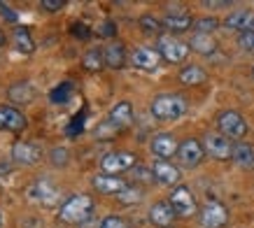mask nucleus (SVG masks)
Segmentation results:
<instances>
[{"label":"nucleus","instance_id":"21","mask_svg":"<svg viewBox=\"0 0 254 228\" xmlns=\"http://www.w3.org/2000/svg\"><path fill=\"white\" fill-rule=\"evenodd\" d=\"M103 58H105V68L122 70L126 65V47L122 42H112L103 49Z\"/></svg>","mask_w":254,"mask_h":228},{"label":"nucleus","instance_id":"39","mask_svg":"<svg viewBox=\"0 0 254 228\" xmlns=\"http://www.w3.org/2000/svg\"><path fill=\"white\" fill-rule=\"evenodd\" d=\"M77 228H100V224H98V221H96V219H93V217H91V219H89V221H84V224H79Z\"/></svg>","mask_w":254,"mask_h":228},{"label":"nucleus","instance_id":"16","mask_svg":"<svg viewBox=\"0 0 254 228\" xmlns=\"http://www.w3.org/2000/svg\"><path fill=\"white\" fill-rule=\"evenodd\" d=\"M28 126L26 116H23L16 107L12 105H2L0 107V130H12V133H19Z\"/></svg>","mask_w":254,"mask_h":228},{"label":"nucleus","instance_id":"3","mask_svg":"<svg viewBox=\"0 0 254 228\" xmlns=\"http://www.w3.org/2000/svg\"><path fill=\"white\" fill-rule=\"evenodd\" d=\"M217 128H219V133H222L224 137H229V140H240V137L247 135L250 126H247L245 116L240 112H236V110H224V112H219V116H217Z\"/></svg>","mask_w":254,"mask_h":228},{"label":"nucleus","instance_id":"25","mask_svg":"<svg viewBox=\"0 0 254 228\" xmlns=\"http://www.w3.org/2000/svg\"><path fill=\"white\" fill-rule=\"evenodd\" d=\"M180 82L185 86H198V84H205L208 82V72L198 65H185L180 70Z\"/></svg>","mask_w":254,"mask_h":228},{"label":"nucleus","instance_id":"33","mask_svg":"<svg viewBox=\"0 0 254 228\" xmlns=\"http://www.w3.org/2000/svg\"><path fill=\"white\" fill-rule=\"evenodd\" d=\"M100 228H133V226L126 219H122V217L110 214V217H105V219L100 221Z\"/></svg>","mask_w":254,"mask_h":228},{"label":"nucleus","instance_id":"20","mask_svg":"<svg viewBox=\"0 0 254 228\" xmlns=\"http://www.w3.org/2000/svg\"><path fill=\"white\" fill-rule=\"evenodd\" d=\"M7 98L19 105H31L35 98V86L31 82H14L7 89Z\"/></svg>","mask_w":254,"mask_h":228},{"label":"nucleus","instance_id":"24","mask_svg":"<svg viewBox=\"0 0 254 228\" xmlns=\"http://www.w3.org/2000/svg\"><path fill=\"white\" fill-rule=\"evenodd\" d=\"M189 49H193L200 56H212L217 52V40L212 35H203V33H193L191 42H189Z\"/></svg>","mask_w":254,"mask_h":228},{"label":"nucleus","instance_id":"40","mask_svg":"<svg viewBox=\"0 0 254 228\" xmlns=\"http://www.w3.org/2000/svg\"><path fill=\"white\" fill-rule=\"evenodd\" d=\"M205 7H229V2H203Z\"/></svg>","mask_w":254,"mask_h":228},{"label":"nucleus","instance_id":"35","mask_svg":"<svg viewBox=\"0 0 254 228\" xmlns=\"http://www.w3.org/2000/svg\"><path fill=\"white\" fill-rule=\"evenodd\" d=\"M40 7L47 9V12H61L65 7V2L63 0H40Z\"/></svg>","mask_w":254,"mask_h":228},{"label":"nucleus","instance_id":"23","mask_svg":"<svg viewBox=\"0 0 254 228\" xmlns=\"http://www.w3.org/2000/svg\"><path fill=\"white\" fill-rule=\"evenodd\" d=\"M31 196L38 200V203H42V205L47 207H52L56 205V200H59V193H56L52 186H49V182H45V179H40V182L33 184V189H31Z\"/></svg>","mask_w":254,"mask_h":228},{"label":"nucleus","instance_id":"30","mask_svg":"<svg viewBox=\"0 0 254 228\" xmlns=\"http://www.w3.org/2000/svg\"><path fill=\"white\" fill-rule=\"evenodd\" d=\"M49 98H52V103L54 105H65L70 98V84H59V89H54V91L49 93Z\"/></svg>","mask_w":254,"mask_h":228},{"label":"nucleus","instance_id":"37","mask_svg":"<svg viewBox=\"0 0 254 228\" xmlns=\"http://www.w3.org/2000/svg\"><path fill=\"white\" fill-rule=\"evenodd\" d=\"M0 16H5L9 23L16 21V12H12V7H9L7 2H0Z\"/></svg>","mask_w":254,"mask_h":228},{"label":"nucleus","instance_id":"42","mask_svg":"<svg viewBox=\"0 0 254 228\" xmlns=\"http://www.w3.org/2000/svg\"><path fill=\"white\" fill-rule=\"evenodd\" d=\"M0 228H2V214H0Z\"/></svg>","mask_w":254,"mask_h":228},{"label":"nucleus","instance_id":"13","mask_svg":"<svg viewBox=\"0 0 254 228\" xmlns=\"http://www.w3.org/2000/svg\"><path fill=\"white\" fill-rule=\"evenodd\" d=\"M161 23H163V28H168L170 33H185L193 26V19L182 7H173V9H168V14L163 16Z\"/></svg>","mask_w":254,"mask_h":228},{"label":"nucleus","instance_id":"14","mask_svg":"<svg viewBox=\"0 0 254 228\" xmlns=\"http://www.w3.org/2000/svg\"><path fill=\"white\" fill-rule=\"evenodd\" d=\"M224 26L231 31H238V35L240 33H254V12L252 9H233L224 19Z\"/></svg>","mask_w":254,"mask_h":228},{"label":"nucleus","instance_id":"17","mask_svg":"<svg viewBox=\"0 0 254 228\" xmlns=\"http://www.w3.org/2000/svg\"><path fill=\"white\" fill-rule=\"evenodd\" d=\"M131 63L138 70H156L161 63V54L152 49V47H138L131 54Z\"/></svg>","mask_w":254,"mask_h":228},{"label":"nucleus","instance_id":"41","mask_svg":"<svg viewBox=\"0 0 254 228\" xmlns=\"http://www.w3.org/2000/svg\"><path fill=\"white\" fill-rule=\"evenodd\" d=\"M0 47H5V33L0 31Z\"/></svg>","mask_w":254,"mask_h":228},{"label":"nucleus","instance_id":"22","mask_svg":"<svg viewBox=\"0 0 254 228\" xmlns=\"http://www.w3.org/2000/svg\"><path fill=\"white\" fill-rule=\"evenodd\" d=\"M12 42H14V49L23 56H31L35 52V40L31 38V31L23 28V26H16L14 33H12Z\"/></svg>","mask_w":254,"mask_h":228},{"label":"nucleus","instance_id":"11","mask_svg":"<svg viewBox=\"0 0 254 228\" xmlns=\"http://www.w3.org/2000/svg\"><path fill=\"white\" fill-rule=\"evenodd\" d=\"M149 149L154 156H159V161H166V159H173L180 149V142L173 133H156L149 142Z\"/></svg>","mask_w":254,"mask_h":228},{"label":"nucleus","instance_id":"8","mask_svg":"<svg viewBox=\"0 0 254 228\" xmlns=\"http://www.w3.org/2000/svg\"><path fill=\"white\" fill-rule=\"evenodd\" d=\"M177 159L185 168H198L200 161L205 159V149H203V142H198L196 137H187L180 142V149H177Z\"/></svg>","mask_w":254,"mask_h":228},{"label":"nucleus","instance_id":"1","mask_svg":"<svg viewBox=\"0 0 254 228\" xmlns=\"http://www.w3.org/2000/svg\"><path fill=\"white\" fill-rule=\"evenodd\" d=\"M93 207H96V203H93L91 196L75 193L59 207V219L63 224H70V226H79V224H84L93 217Z\"/></svg>","mask_w":254,"mask_h":228},{"label":"nucleus","instance_id":"15","mask_svg":"<svg viewBox=\"0 0 254 228\" xmlns=\"http://www.w3.org/2000/svg\"><path fill=\"white\" fill-rule=\"evenodd\" d=\"M91 186L98 191V193H103V196H119V193H122V191L128 186V184L124 182L122 177H117V175H103V172H100V175H96L91 179Z\"/></svg>","mask_w":254,"mask_h":228},{"label":"nucleus","instance_id":"34","mask_svg":"<svg viewBox=\"0 0 254 228\" xmlns=\"http://www.w3.org/2000/svg\"><path fill=\"white\" fill-rule=\"evenodd\" d=\"M238 47L247 54H254V33H240L238 35Z\"/></svg>","mask_w":254,"mask_h":228},{"label":"nucleus","instance_id":"43","mask_svg":"<svg viewBox=\"0 0 254 228\" xmlns=\"http://www.w3.org/2000/svg\"><path fill=\"white\" fill-rule=\"evenodd\" d=\"M252 79H254V68H252Z\"/></svg>","mask_w":254,"mask_h":228},{"label":"nucleus","instance_id":"5","mask_svg":"<svg viewBox=\"0 0 254 228\" xmlns=\"http://www.w3.org/2000/svg\"><path fill=\"white\" fill-rule=\"evenodd\" d=\"M135 161L138 156L131 152H110L100 159V170H103V175H119V172L135 168Z\"/></svg>","mask_w":254,"mask_h":228},{"label":"nucleus","instance_id":"27","mask_svg":"<svg viewBox=\"0 0 254 228\" xmlns=\"http://www.w3.org/2000/svg\"><path fill=\"white\" fill-rule=\"evenodd\" d=\"M82 65H84L86 70H100V68H105L103 52H100V49H89V52L82 56Z\"/></svg>","mask_w":254,"mask_h":228},{"label":"nucleus","instance_id":"18","mask_svg":"<svg viewBox=\"0 0 254 228\" xmlns=\"http://www.w3.org/2000/svg\"><path fill=\"white\" fill-rule=\"evenodd\" d=\"M175 210L170 207L168 200H159L154 205L149 207V221L154 224L156 228H168L173 226V221H175Z\"/></svg>","mask_w":254,"mask_h":228},{"label":"nucleus","instance_id":"10","mask_svg":"<svg viewBox=\"0 0 254 228\" xmlns=\"http://www.w3.org/2000/svg\"><path fill=\"white\" fill-rule=\"evenodd\" d=\"M42 159V149L35 142H26V140H19L12 145V161L19 163V166H35Z\"/></svg>","mask_w":254,"mask_h":228},{"label":"nucleus","instance_id":"6","mask_svg":"<svg viewBox=\"0 0 254 228\" xmlns=\"http://www.w3.org/2000/svg\"><path fill=\"white\" fill-rule=\"evenodd\" d=\"M156 52L161 54L163 61L168 63H182L189 56V45H185L182 40L173 38V35H163L156 42Z\"/></svg>","mask_w":254,"mask_h":228},{"label":"nucleus","instance_id":"28","mask_svg":"<svg viewBox=\"0 0 254 228\" xmlns=\"http://www.w3.org/2000/svg\"><path fill=\"white\" fill-rule=\"evenodd\" d=\"M217 26H219V21L215 16H200L193 21V31L203 33V35H212V31H217Z\"/></svg>","mask_w":254,"mask_h":228},{"label":"nucleus","instance_id":"7","mask_svg":"<svg viewBox=\"0 0 254 228\" xmlns=\"http://www.w3.org/2000/svg\"><path fill=\"white\" fill-rule=\"evenodd\" d=\"M203 149L210 159L215 161H229L233 154V142L229 137H224L222 133H208L203 137Z\"/></svg>","mask_w":254,"mask_h":228},{"label":"nucleus","instance_id":"31","mask_svg":"<svg viewBox=\"0 0 254 228\" xmlns=\"http://www.w3.org/2000/svg\"><path fill=\"white\" fill-rule=\"evenodd\" d=\"M138 23H140V28H142L145 33H156V31H161V26H163V23L159 21L156 16H152V14H142Z\"/></svg>","mask_w":254,"mask_h":228},{"label":"nucleus","instance_id":"26","mask_svg":"<svg viewBox=\"0 0 254 228\" xmlns=\"http://www.w3.org/2000/svg\"><path fill=\"white\" fill-rule=\"evenodd\" d=\"M231 159L238 163L240 168H254V149L247 142H233V154Z\"/></svg>","mask_w":254,"mask_h":228},{"label":"nucleus","instance_id":"36","mask_svg":"<svg viewBox=\"0 0 254 228\" xmlns=\"http://www.w3.org/2000/svg\"><path fill=\"white\" fill-rule=\"evenodd\" d=\"M72 35H75V38H79V40H89V38H91V31L86 28L84 23H72Z\"/></svg>","mask_w":254,"mask_h":228},{"label":"nucleus","instance_id":"32","mask_svg":"<svg viewBox=\"0 0 254 228\" xmlns=\"http://www.w3.org/2000/svg\"><path fill=\"white\" fill-rule=\"evenodd\" d=\"M119 203H126V205H131V203H140V198H142V191L140 189H133V186H126V189L119 193Z\"/></svg>","mask_w":254,"mask_h":228},{"label":"nucleus","instance_id":"29","mask_svg":"<svg viewBox=\"0 0 254 228\" xmlns=\"http://www.w3.org/2000/svg\"><path fill=\"white\" fill-rule=\"evenodd\" d=\"M49 161H52L54 168H65L70 161V152L65 147H54V149L49 152Z\"/></svg>","mask_w":254,"mask_h":228},{"label":"nucleus","instance_id":"4","mask_svg":"<svg viewBox=\"0 0 254 228\" xmlns=\"http://www.w3.org/2000/svg\"><path fill=\"white\" fill-rule=\"evenodd\" d=\"M170 207L175 210L177 217H182V219H189L193 214L198 212V205H196V198L193 193L189 191V186H175V189L170 191Z\"/></svg>","mask_w":254,"mask_h":228},{"label":"nucleus","instance_id":"38","mask_svg":"<svg viewBox=\"0 0 254 228\" xmlns=\"http://www.w3.org/2000/svg\"><path fill=\"white\" fill-rule=\"evenodd\" d=\"M100 35H103V38H112V35H115L117 33V26H115V21H105L103 23V26H100Z\"/></svg>","mask_w":254,"mask_h":228},{"label":"nucleus","instance_id":"2","mask_svg":"<svg viewBox=\"0 0 254 228\" xmlns=\"http://www.w3.org/2000/svg\"><path fill=\"white\" fill-rule=\"evenodd\" d=\"M187 103L185 96H180V93H161V96H156L152 100V105H149V112L154 116L156 121H175L180 116H185Z\"/></svg>","mask_w":254,"mask_h":228},{"label":"nucleus","instance_id":"9","mask_svg":"<svg viewBox=\"0 0 254 228\" xmlns=\"http://www.w3.org/2000/svg\"><path fill=\"white\" fill-rule=\"evenodd\" d=\"M200 226L203 228H224L226 226V221H229V212H226V207L222 203H217V200H210L205 203V207L200 210Z\"/></svg>","mask_w":254,"mask_h":228},{"label":"nucleus","instance_id":"12","mask_svg":"<svg viewBox=\"0 0 254 228\" xmlns=\"http://www.w3.org/2000/svg\"><path fill=\"white\" fill-rule=\"evenodd\" d=\"M152 172H154V179H156V182L163 184V186H180L182 172H180V168L173 166L170 161H154Z\"/></svg>","mask_w":254,"mask_h":228},{"label":"nucleus","instance_id":"19","mask_svg":"<svg viewBox=\"0 0 254 228\" xmlns=\"http://www.w3.org/2000/svg\"><path fill=\"white\" fill-rule=\"evenodd\" d=\"M108 121L112 123L117 130L128 128V126L133 123V105L128 103V100H122V103H117V105L110 110Z\"/></svg>","mask_w":254,"mask_h":228}]
</instances>
